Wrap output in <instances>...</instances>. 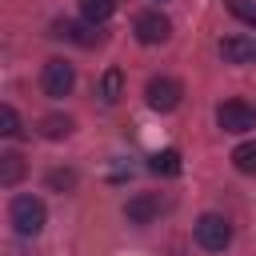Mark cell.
I'll list each match as a JSON object with an SVG mask.
<instances>
[{"instance_id":"1","label":"cell","mask_w":256,"mask_h":256,"mask_svg":"<svg viewBox=\"0 0 256 256\" xmlns=\"http://www.w3.org/2000/svg\"><path fill=\"white\" fill-rule=\"evenodd\" d=\"M8 216H12V228L20 236H36L44 228V220H48V212H44V204L36 196H16L12 208H8Z\"/></svg>"},{"instance_id":"2","label":"cell","mask_w":256,"mask_h":256,"mask_svg":"<svg viewBox=\"0 0 256 256\" xmlns=\"http://www.w3.org/2000/svg\"><path fill=\"white\" fill-rule=\"evenodd\" d=\"M196 244L208 248V252H224L232 244V224L224 216H216V212H204L196 220Z\"/></svg>"},{"instance_id":"3","label":"cell","mask_w":256,"mask_h":256,"mask_svg":"<svg viewBox=\"0 0 256 256\" xmlns=\"http://www.w3.org/2000/svg\"><path fill=\"white\" fill-rule=\"evenodd\" d=\"M180 96H184V88H180V80H172V76H152L148 88H144V100H148V108H156V112H172V108L180 104Z\"/></svg>"},{"instance_id":"4","label":"cell","mask_w":256,"mask_h":256,"mask_svg":"<svg viewBox=\"0 0 256 256\" xmlns=\"http://www.w3.org/2000/svg\"><path fill=\"white\" fill-rule=\"evenodd\" d=\"M216 124H220L224 132H248V128H256V112H252L244 100H224V104L216 108Z\"/></svg>"},{"instance_id":"5","label":"cell","mask_w":256,"mask_h":256,"mask_svg":"<svg viewBox=\"0 0 256 256\" xmlns=\"http://www.w3.org/2000/svg\"><path fill=\"white\" fill-rule=\"evenodd\" d=\"M172 36V24L164 12H140L136 16V40L140 44H164Z\"/></svg>"},{"instance_id":"6","label":"cell","mask_w":256,"mask_h":256,"mask_svg":"<svg viewBox=\"0 0 256 256\" xmlns=\"http://www.w3.org/2000/svg\"><path fill=\"white\" fill-rule=\"evenodd\" d=\"M40 84H44V92H48V96H68V92H72V84H76V72H72V64H64V60H48V64H44Z\"/></svg>"},{"instance_id":"7","label":"cell","mask_w":256,"mask_h":256,"mask_svg":"<svg viewBox=\"0 0 256 256\" xmlns=\"http://www.w3.org/2000/svg\"><path fill=\"white\" fill-rule=\"evenodd\" d=\"M220 56L228 64H256V36H224Z\"/></svg>"},{"instance_id":"8","label":"cell","mask_w":256,"mask_h":256,"mask_svg":"<svg viewBox=\"0 0 256 256\" xmlns=\"http://www.w3.org/2000/svg\"><path fill=\"white\" fill-rule=\"evenodd\" d=\"M156 212H160V200H156V196H136V200H128V208H124V216H128L132 224H148Z\"/></svg>"},{"instance_id":"9","label":"cell","mask_w":256,"mask_h":256,"mask_svg":"<svg viewBox=\"0 0 256 256\" xmlns=\"http://www.w3.org/2000/svg\"><path fill=\"white\" fill-rule=\"evenodd\" d=\"M52 36H60V40H72V44H96V36L84 28V24H72V20H56L52 24Z\"/></svg>"},{"instance_id":"10","label":"cell","mask_w":256,"mask_h":256,"mask_svg":"<svg viewBox=\"0 0 256 256\" xmlns=\"http://www.w3.org/2000/svg\"><path fill=\"white\" fill-rule=\"evenodd\" d=\"M124 96V72L120 68H108L104 76H100V100L104 104H116Z\"/></svg>"},{"instance_id":"11","label":"cell","mask_w":256,"mask_h":256,"mask_svg":"<svg viewBox=\"0 0 256 256\" xmlns=\"http://www.w3.org/2000/svg\"><path fill=\"white\" fill-rule=\"evenodd\" d=\"M148 168H152L156 176H176V172H180V152H176V148H164V152H152V160H148Z\"/></svg>"},{"instance_id":"12","label":"cell","mask_w":256,"mask_h":256,"mask_svg":"<svg viewBox=\"0 0 256 256\" xmlns=\"http://www.w3.org/2000/svg\"><path fill=\"white\" fill-rule=\"evenodd\" d=\"M112 12H116V0H80V16L88 24H104Z\"/></svg>"},{"instance_id":"13","label":"cell","mask_w":256,"mask_h":256,"mask_svg":"<svg viewBox=\"0 0 256 256\" xmlns=\"http://www.w3.org/2000/svg\"><path fill=\"white\" fill-rule=\"evenodd\" d=\"M20 176H24V160H20L16 152H4V156H0V184L12 188Z\"/></svg>"},{"instance_id":"14","label":"cell","mask_w":256,"mask_h":256,"mask_svg":"<svg viewBox=\"0 0 256 256\" xmlns=\"http://www.w3.org/2000/svg\"><path fill=\"white\" fill-rule=\"evenodd\" d=\"M72 132V120L68 116H44L40 120V136L44 140H60V136H68Z\"/></svg>"},{"instance_id":"15","label":"cell","mask_w":256,"mask_h":256,"mask_svg":"<svg viewBox=\"0 0 256 256\" xmlns=\"http://www.w3.org/2000/svg\"><path fill=\"white\" fill-rule=\"evenodd\" d=\"M232 164H236V172H256V140L252 144H240L236 152H232Z\"/></svg>"},{"instance_id":"16","label":"cell","mask_w":256,"mask_h":256,"mask_svg":"<svg viewBox=\"0 0 256 256\" xmlns=\"http://www.w3.org/2000/svg\"><path fill=\"white\" fill-rule=\"evenodd\" d=\"M224 4H228V12H232V16H240L244 24H252V28H256V0H224Z\"/></svg>"},{"instance_id":"17","label":"cell","mask_w":256,"mask_h":256,"mask_svg":"<svg viewBox=\"0 0 256 256\" xmlns=\"http://www.w3.org/2000/svg\"><path fill=\"white\" fill-rule=\"evenodd\" d=\"M16 132H20L16 108H12V104H0V136H16Z\"/></svg>"},{"instance_id":"18","label":"cell","mask_w":256,"mask_h":256,"mask_svg":"<svg viewBox=\"0 0 256 256\" xmlns=\"http://www.w3.org/2000/svg\"><path fill=\"white\" fill-rule=\"evenodd\" d=\"M48 184H52V188H72V184H76V176H72V172H52V176H48Z\"/></svg>"},{"instance_id":"19","label":"cell","mask_w":256,"mask_h":256,"mask_svg":"<svg viewBox=\"0 0 256 256\" xmlns=\"http://www.w3.org/2000/svg\"><path fill=\"white\" fill-rule=\"evenodd\" d=\"M160 4H164V0H160Z\"/></svg>"}]
</instances>
